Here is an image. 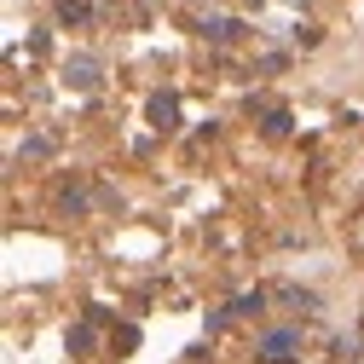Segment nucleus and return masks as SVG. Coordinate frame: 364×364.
I'll list each match as a JSON object with an SVG mask.
<instances>
[{
	"instance_id": "obj_1",
	"label": "nucleus",
	"mask_w": 364,
	"mask_h": 364,
	"mask_svg": "<svg viewBox=\"0 0 364 364\" xmlns=\"http://www.w3.org/2000/svg\"><path fill=\"white\" fill-rule=\"evenodd\" d=\"M301 353V336L295 330H272V336H260V358L266 364H289Z\"/></svg>"
},
{
	"instance_id": "obj_2",
	"label": "nucleus",
	"mask_w": 364,
	"mask_h": 364,
	"mask_svg": "<svg viewBox=\"0 0 364 364\" xmlns=\"http://www.w3.org/2000/svg\"><path fill=\"white\" fill-rule=\"evenodd\" d=\"M99 75H105V70H99V58H70V64H64V81H70V87H81V93H93Z\"/></svg>"
},
{
	"instance_id": "obj_3",
	"label": "nucleus",
	"mask_w": 364,
	"mask_h": 364,
	"mask_svg": "<svg viewBox=\"0 0 364 364\" xmlns=\"http://www.w3.org/2000/svg\"><path fill=\"white\" fill-rule=\"evenodd\" d=\"M173 122H179V99L173 93H156L151 99V127H173Z\"/></svg>"
},
{
	"instance_id": "obj_4",
	"label": "nucleus",
	"mask_w": 364,
	"mask_h": 364,
	"mask_svg": "<svg viewBox=\"0 0 364 364\" xmlns=\"http://www.w3.org/2000/svg\"><path fill=\"white\" fill-rule=\"evenodd\" d=\"M203 35H208V41H237L243 23H232V18H203Z\"/></svg>"
},
{
	"instance_id": "obj_5",
	"label": "nucleus",
	"mask_w": 364,
	"mask_h": 364,
	"mask_svg": "<svg viewBox=\"0 0 364 364\" xmlns=\"http://www.w3.org/2000/svg\"><path fill=\"white\" fill-rule=\"evenodd\" d=\"M58 18H64V23H81V18H87V0H58Z\"/></svg>"
},
{
	"instance_id": "obj_6",
	"label": "nucleus",
	"mask_w": 364,
	"mask_h": 364,
	"mask_svg": "<svg viewBox=\"0 0 364 364\" xmlns=\"http://www.w3.org/2000/svg\"><path fill=\"white\" fill-rule=\"evenodd\" d=\"M260 306H266V295L255 289V295H237V301H232V306H225V312H260Z\"/></svg>"
},
{
	"instance_id": "obj_7",
	"label": "nucleus",
	"mask_w": 364,
	"mask_h": 364,
	"mask_svg": "<svg viewBox=\"0 0 364 364\" xmlns=\"http://www.w3.org/2000/svg\"><path fill=\"white\" fill-rule=\"evenodd\" d=\"M58 203H64V214H81V208H87V191H81V186H75V191L64 186V197H58Z\"/></svg>"
},
{
	"instance_id": "obj_8",
	"label": "nucleus",
	"mask_w": 364,
	"mask_h": 364,
	"mask_svg": "<svg viewBox=\"0 0 364 364\" xmlns=\"http://www.w3.org/2000/svg\"><path fill=\"white\" fill-rule=\"evenodd\" d=\"M93 347V330H70V353H87Z\"/></svg>"
}]
</instances>
